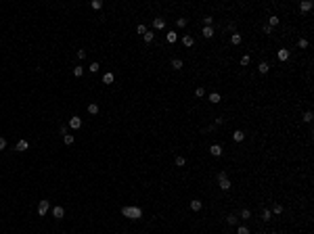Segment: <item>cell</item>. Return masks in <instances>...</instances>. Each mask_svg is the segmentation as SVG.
I'll list each match as a JSON object with an SVG mask.
<instances>
[{
    "instance_id": "cell-12",
    "label": "cell",
    "mask_w": 314,
    "mask_h": 234,
    "mask_svg": "<svg viewBox=\"0 0 314 234\" xmlns=\"http://www.w3.org/2000/svg\"><path fill=\"white\" fill-rule=\"evenodd\" d=\"M279 59H281V61H287V59H289V50H287V48H281V50H279Z\"/></svg>"
},
{
    "instance_id": "cell-3",
    "label": "cell",
    "mask_w": 314,
    "mask_h": 234,
    "mask_svg": "<svg viewBox=\"0 0 314 234\" xmlns=\"http://www.w3.org/2000/svg\"><path fill=\"white\" fill-rule=\"evenodd\" d=\"M63 215H65V209H63V207H55V209H53V217H55V220H63Z\"/></svg>"
},
{
    "instance_id": "cell-18",
    "label": "cell",
    "mask_w": 314,
    "mask_h": 234,
    "mask_svg": "<svg viewBox=\"0 0 314 234\" xmlns=\"http://www.w3.org/2000/svg\"><path fill=\"white\" fill-rule=\"evenodd\" d=\"M230 42H232L235 46H237V44H241V34H232V36H230Z\"/></svg>"
},
{
    "instance_id": "cell-27",
    "label": "cell",
    "mask_w": 314,
    "mask_h": 234,
    "mask_svg": "<svg viewBox=\"0 0 314 234\" xmlns=\"http://www.w3.org/2000/svg\"><path fill=\"white\" fill-rule=\"evenodd\" d=\"M176 25H178V27H184V25H186V17H180V19L176 21Z\"/></svg>"
},
{
    "instance_id": "cell-14",
    "label": "cell",
    "mask_w": 314,
    "mask_h": 234,
    "mask_svg": "<svg viewBox=\"0 0 314 234\" xmlns=\"http://www.w3.org/2000/svg\"><path fill=\"white\" fill-rule=\"evenodd\" d=\"M300 9H302V11H310V9H312V2H310V0H304V2L300 4Z\"/></svg>"
},
{
    "instance_id": "cell-37",
    "label": "cell",
    "mask_w": 314,
    "mask_h": 234,
    "mask_svg": "<svg viewBox=\"0 0 314 234\" xmlns=\"http://www.w3.org/2000/svg\"><path fill=\"white\" fill-rule=\"evenodd\" d=\"M176 165H184V157H176Z\"/></svg>"
},
{
    "instance_id": "cell-10",
    "label": "cell",
    "mask_w": 314,
    "mask_h": 234,
    "mask_svg": "<svg viewBox=\"0 0 314 234\" xmlns=\"http://www.w3.org/2000/svg\"><path fill=\"white\" fill-rule=\"evenodd\" d=\"M27 140H19V142H17V151H27Z\"/></svg>"
},
{
    "instance_id": "cell-38",
    "label": "cell",
    "mask_w": 314,
    "mask_h": 234,
    "mask_svg": "<svg viewBox=\"0 0 314 234\" xmlns=\"http://www.w3.org/2000/svg\"><path fill=\"white\" fill-rule=\"evenodd\" d=\"M241 65H249V57H247V55H245L243 59H241Z\"/></svg>"
},
{
    "instance_id": "cell-35",
    "label": "cell",
    "mask_w": 314,
    "mask_h": 234,
    "mask_svg": "<svg viewBox=\"0 0 314 234\" xmlns=\"http://www.w3.org/2000/svg\"><path fill=\"white\" fill-rule=\"evenodd\" d=\"M136 32H138V34H142V36H144V34H147V27H144V25H138V27H136Z\"/></svg>"
},
{
    "instance_id": "cell-2",
    "label": "cell",
    "mask_w": 314,
    "mask_h": 234,
    "mask_svg": "<svg viewBox=\"0 0 314 234\" xmlns=\"http://www.w3.org/2000/svg\"><path fill=\"white\" fill-rule=\"evenodd\" d=\"M69 126H71V128H74V130H78V128L82 126V117H78V115H74V117H71V119H69Z\"/></svg>"
},
{
    "instance_id": "cell-39",
    "label": "cell",
    "mask_w": 314,
    "mask_h": 234,
    "mask_svg": "<svg viewBox=\"0 0 314 234\" xmlns=\"http://www.w3.org/2000/svg\"><path fill=\"white\" fill-rule=\"evenodd\" d=\"M235 220H237L235 215H228V217H226V224H235Z\"/></svg>"
},
{
    "instance_id": "cell-9",
    "label": "cell",
    "mask_w": 314,
    "mask_h": 234,
    "mask_svg": "<svg viewBox=\"0 0 314 234\" xmlns=\"http://www.w3.org/2000/svg\"><path fill=\"white\" fill-rule=\"evenodd\" d=\"M182 44H184V46H193V44H195V38H193V36H184V38H182Z\"/></svg>"
},
{
    "instance_id": "cell-19",
    "label": "cell",
    "mask_w": 314,
    "mask_h": 234,
    "mask_svg": "<svg viewBox=\"0 0 314 234\" xmlns=\"http://www.w3.org/2000/svg\"><path fill=\"white\" fill-rule=\"evenodd\" d=\"M103 84H113V73H105L103 75Z\"/></svg>"
},
{
    "instance_id": "cell-11",
    "label": "cell",
    "mask_w": 314,
    "mask_h": 234,
    "mask_svg": "<svg viewBox=\"0 0 314 234\" xmlns=\"http://www.w3.org/2000/svg\"><path fill=\"white\" fill-rule=\"evenodd\" d=\"M201 201H191V209H193V211H201Z\"/></svg>"
},
{
    "instance_id": "cell-26",
    "label": "cell",
    "mask_w": 314,
    "mask_h": 234,
    "mask_svg": "<svg viewBox=\"0 0 314 234\" xmlns=\"http://www.w3.org/2000/svg\"><path fill=\"white\" fill-rule=\"evenodd\" d=\"M312 117H314V115H312V111H306V113H304V121H308V123H310V121H312Z\"/></svg>"
},
{
    "instance_id": "cell-40",
    "label": "cell",
    "mask_w": 314,
    "mask_h": 234,
    "mask_svg": "<svg viewBox=\"0 0 314 234\" xmlns=\"http://www.w3.org/2000/svg\"><path fill=\"white\" fill-rule=\"evenodd\" d=\"M195 94H197V96H203L205 92H203V88H197V90H195Z\"/></svg>"
},
{
    "instance_id": "cell-1",
    "label": "cell",
    "mask_w": 314,
    "mask_h": 234,
    "mask_svg": "<svg viewBox=\"0 0 314 234\" xmlns=\"http://www.w3.org/2000/svg\"><path fill=\"white\" fill-rule=\"evenodd\" d=\"M122 213H124L126 217H130V220H140V217H142V211H140L138 207H124Z\"/></svg>"
},
{
    "instance_id": "cell-30",
    "label": "cell",
    "mask_w": 314,
    "mask_h": 234,
    "mask_svg": "<svg viewBox=\"0 0 314 234\" xmlns=\"http://www.w3.org/2000/svg\"><path fill=\"white\" fill-rule=\"evenodd\" d=\"M82 73H84V69H82V67H76V69H74V75H76V78H80Z\"/></svg>"
},
{
    "instance_id": "cell-4",
    "label": "cell",
    "mask_w": 314,
    "mask_h": 234,
    "mask_svg": "<svg viewBox=\"0 0 314 234\" xmlns=\"http://www.w3.org/2000/svg\"><path fill=\"white\" fill-rule=\"evenodd\" d=\"M46 211H48V201H40V205H38V213H40V215H46Z\"/></svg>"
},
{
    "instance_id": "cell-23",
    "label": "cell",
    "mask_w": 314,
    "mask_h": 234,
    "mask_svg": "<svg viewBox=\"0 0 314 234\" xmlns=\"http://www.w3.org/2000/svg\"><path fill=\"white\" fill-rule=\"evenodd\" d=\"M270 217H272V213H270L268 209H266V211L262 213V220H264V222H270Z\"/></svg>"
},
{
    "instance_id": "cell-16",
    "label": "cell",
    "mask_w": 314,
    "mask_h": 234,
    "mask_svg": "<svg viewBox=\"0 0 314 234\" xmlns=\"http://www.w3.org/2000/svg\"><path fill=\"white\" fill-rule=\"evenodd\" d=\"M172 69H176V71H178V69H182V61H180V59H174V61H172Z\"/></svg>"
},
{
    "instance_id": "cell-5",
    "label": "cell",
    "mask_w": 314,
    "mask_h": 234,
    "mask_svg": "<svg viewBox=\"0 0 314 234\" xmlns=\"http://www.w3.org/2000/svg\"><path fill=\"white\" fill-rule=\"evenodd\" d=\"M209 153H211L214 157H220V155H222V146H220V144H211Z\"/></svg>"
},
{
    "instance_id": "cell-32",
    "label": "cell",
    "mask_w": 314,
    "mask_h": 234,
    "mask_svg": "<svg viewBox=\"0 0 314 234\" xmlns=\"http://www.w3.org/2000/svg\"><path fill=\"white\" fill-rule=\"evenodd\" d=\"M209 100H211V103H220V94H211Z\"/></svg>"
},
{
    "instance_id": "cell-24",
    "label": "cell",
    "mask_w": 314,
    "mask_h": 234,
    "mask_svg": "<svg viewBox=\"0 0 314 234\" xmlns=\"http://www.w3.org/2000/svg\"><path fill=\"white\" fill-rule=\"evenodd\" d=\"M268 23H270L268 27H274V25H279V17H270V19H268Z\"/></svg>"
},
{
    "instance_id": "cell-41",
    "label": "cell",
    "mask_w": 314,
    "mask_h": 234,
    "mask_svg": "<svg viewBox=\"0 0 314 234\" xmlns=\"http://www.w3.org/2000/svg\"><path fill=\"white\" fill-rule=\"evenodd\" d=\"M203 21H205V25H207V27H209V25H211V21H214V19H211V17H205V19H203Z\"/></svg>"
},
{
    "instance_id": "cell-31",
    "label": "cell",
    "mask_w": 314,
    "mask_h": 234,
    "mask_svg": "<svg viewBox=\"0 0 314 234\" xmlns=\"http://www.w3.org/2000/svg\"><path fill=\"white\" fill-rule=\"evenodd\" d=\"M272 211H274V213H283V205H274Z\"/></svg>"
},
{
    "instance_id": "cell-28",
    "label": "cell",
    "mask_w": 314,
    "mask_h": 234,
    "mask_svg": "<svg viewBox=\"0 0 314 234\" xmlns=\"http://www.w3.org/2000/svg\"><path fill=\"white\" fill-rule=\"evenodd\" d=\"M153 38H155V34H151V32L144 34V42H153Z\"/></svg>"
},
{
    "instance_id": "cell-20",
    "label": "cell",
    "mask_w": 314,
    "mask_h": 234,
    "mask_svg": "<svg viewBox=\"0 0 314 234\" xmlns=\"http://www.w3.org/2000/svg\"><path fill=\"white\" fill-rule=\"evenodd\" d=\"M176 38H178V36H176L174 32H167V44H174V42H176Z\"/></svg>"
},
{
    "instance_id": "cell-34",
    "label": "cell",
    "mask_w": 314,
    "mask_h": 234,
    "mask_svg": "<svg viewBox=\"0 0 314 234\" xmlns=\"http://www.w3.org/2000/svg\"><path fill=\"white\" fill-rule=\"evenodd\" d=\"M4 149H6V140L0 136V151H4Z\"/></svg>"
},
{
    "instance_id": "cell-17",
    "label": "cell",
    "mask_w": 314,
    "mask_h": 234,
    "mask_svg": "<svg viewBox=\"0 0 314 234\" xmlns=\"http://www.w3.org/2000/svg\"><path fill=\"white\" fill-rule=\"evenodd\" d=\"M232 138H235V142H241V140L245 138V134H243V132H235V134H232Z\"/></svg>"
},
{
    "instance_id": "cell-15",
    "label": "cell",
    "mask_w": 314,
    "mask_h": 234,
    "mask_svg": "<svg viewBox=\"0 0 314 234\" xmlns=\"http://www.w3.org/2000/svg\"><path fill=\"white\" fill-rule=\"evenodd\" d=\"M63 142L65 144H74V136H71V134H63Z\"/></svg>"
},
{
    "instance_id": "cell-36",
    "label": "cell",
    "mask_w": 314,
    "mask_h": 234,
    "mask_svg": "<svg viewBox=\"0 0 314 234\" xmlns=\"http://www.w3.org/2000/svg\"><path fill=\"white\" fill-rule=\"evenodd\" d=\"M297 46H300V48H306V46H308V40H304V38H302V40L297 42Z\"/></svg>"
},
{
    "instance_id": "cell-7",
    "label": "cell",
    "mask_w": 314,
    "mask_h": 234,
    "mask_svg": "<svg viewBox=\"0 0 314 234\" xmlns=\"http://www.w3.org/2000/svg\"><path fill=\"white\" fill-rule=\"evenodd\" d=\"M218 182H220V188H222V190H228V188H230V180H228V178L218 180Z\"/></svg>"
},
{
    "instance_id": "cell-6",
    "label": "cell",
    "mask_w": 314,
    "mask_h": 234,
    "mask_svg": "<svg viewBox=\"0 0 314 234\" xmlns=\"http://www.w3.org/2000/svg\"><path fill=\"white\" fill-rule=\"evenodd\" d=\"M163 25H165V21H163V19H159V17L153 21V27H155V29H163Z\"/></svg>"
},
{
    "instance_id": "cell-8",
    "label": "cell",
    "mask_w": 314,
    "mask_h": 234,
    "mask_svg": "<svg viewBox=\"0 0 314 234\" xmlns=\"http://www.w3.org/2000/svg\"><path fill=\"white\" fill-rule=\"evenodd\" d=\"M268 69H270L268 63H260V65H258V71H260V73H268Z\"/></svg>"
},
{
    "instance_id": "cell-29",
    "label": "cell",
    "mask_w": 314,
    "mask_h": 234,
    "mask_svg": "<svg viewBox=\"0 0 314 234\" xmlns=\"http://www.w3.org/2000/svg\"><path fill=\"white\" fill-rule=\"evenodd\" d=\"M99 67H101L99 63H92V65H90L88 69H90V71H92V73H96V71H99Z\"/></svg>"
},
{
    "instance_id": "cell-25",
    "label": "cell",
    "mask_w": 314,
    "mask_h": 234,
    "mask_svg": "<svg viewBox=\"0 0 314 234\" xmlns=\"http://www.w3.org/2000/svg\"><path fill=\"white\" fill-rule=\"evenodd\" d=\"M88 113L96 115V113H99V105H90V107H88Z\"/></svg>"
},
{
    "instance_id": "cell-13",
    "label": "cell",
    "mask_w": 314,
    "mask_h": 234,
    "mask_svg": "<svg viewBox=\"0 0 314 234\" xmlns=\"http://www.w3.org/2000/svg\"><path fill=\"white\" fill-rule=\"evenodd\" d=\"M90 6H92L94 11H101V9H103V2H101V0H92Z\"/></svg>"
},
{
    "instance_id": "cell-33",
    "label": "cell",
    "mask_w": 314,
    "mask_h": 234,
    "mask_svg": "<svg viewBox=\"0 0 314 234\" xmlns=\"http://www.w3.org/2000/svg\"><path fill=\"white\" fill-rule=\"evenodd\" d=\"M237 234H249V230H247V228H245V226H241V228H239V230H237Z\"/></svg>"
},
{
    "instance_id": "cell-21",
    "label": "cell",
    "mask_w": 314,
    "mask_h": 234,
    "mask_svg": "<svg viewBox=\"0 0 314 234\" xmlns=\"http://www.w3.org/2000/svg\"><path fill=\"white\" fill-rule=\"evenodd\" d=\"M201 34H203L205 38H211V36H214V29H211V27H203V32H201Z\"/></svg>"
},
{
    "instance_id": "cell-22",
    "label": "cell",
    "mask_w": 314,
    "mask_h": 234,
    "mask_svg": "<svg viewBox=\"0 0 314 234\" xmlns=\"http://www.w3.org/2000/svg\"><path fill=\"white\" fill-rule=\"evenodd\" d=\"M249 217H251L249 209H243V211H241V220H249Z\"/></svg>"
}]
</instances>
